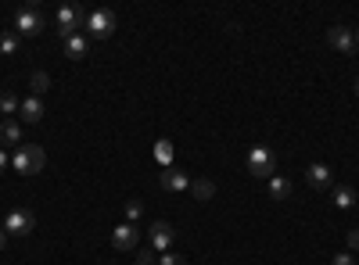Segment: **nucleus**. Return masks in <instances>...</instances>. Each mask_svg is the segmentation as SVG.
<instances>
[{
	"instance_id": "a878e982",
	"label": "nucleus",
	"mask_w": 359,
	"mask_h": 265,
	"mask_svg": "<svg viewBox=\"0 0 359 265\" xmlns=\"http://www.w3.org/2000/svg\"><path fill=\"white\" fill-rule=\"evenodd\" d=\"M349 251H359V229H349Z\"/></svg>"
},
{
	"instance_id": "b1692460",
	"label": "nucleus",
	"mask_w": 359,
	"mask_h": 265,
	"mask_svg": "<svg viewBox=\"0 0 359 265\" xmlns=\"http://www.w3.org/2000/svg\"><path fill=\"white\" fill-rule=\"evenodd\" d=\"M331 265H356V258H352L349 251H341V255H334V258H331Z\"/></svg>"
},
{
	"instance_id": "39448f33",
	"label": "nucleus",
	"mask_w": 359,
	"mask_h": 265,
	"mask_svg": "<svg viewBox=\"0 0 359 265\" xmlns=\"http://www.w3.org/2000/svg\"><path fill=\"white\" fill-rule=\"evenodd\" d=\"M83 22H86V11H83V8H76V4L58 8V33H61V40H65V36H76V33L83 29Z\"/></svg>"
},
{
	"instance_id": "f03ea898",
	"label": "nucleus",
	"mask_w": 359,
	"mask_h": 265,
	"mask_svg": "<svg viewBox=\"0 0 359 265\" xmlns=\"http://www.w3.org/2000/svg\"><path fill=\"white\" fill-rule=\"evenodd\" d=\"M83 29H86V36H93V40H108L119 29V18H115V11H108V8H93L86 14Z\"/></svg>"
},
{
	"instance_id": "9b49d317",
	"label": "nucleus",
	"mask_w": 359,
	"mask_h": 265,
	"mask_svg": "<svg viewBox=\"0 0 359 265\" xmlns=\"http://www.w3.org/2000/svg\"><path fill=\"white\" fill-rule=\"evenodd\" d=\"M305 183L313 186V190H327V186L334 183V173H331L323 162H313V165L305 168Z\"/></svg>"
},
{
	"instance_id": "7ed1b4c3",
	"label": "nucleus",
	"mask_w": 359,
	"mask_h": 265,
	"mask_svg": "<svg viewBox=\"0 0 359 265\" xmlns=\"http://www.w3.org/2000/svg\"><path fill=\"white\" fill-rule=\"evenodd\" d=\"M248 173L255 179H273L277 176V154L270 147H252V154H248Z\"/></svg>"
},
{
	"instance_id": "bb28decb",
	"label": "nucleus",
	"mask_w": 359,
	"mask_h": 265,
	"mask_svg": "<svg viewBox=\"0 0 359 265\" xmlns=\"http://www.w3.org/2000/svg\"><path fill=\"white\" fill-rule=\"evenodd\" d=\"M8 173V151H0V176Z\"/></svg>"
},
{
	"instance_id": "f8f14e48",
	"label": "nucleus",
	"mask_w": 359,
	"mask_h": 265,
	"mask_svg": "<svg viewBox=\"0 0 359 265\" xmlns=\"http://www.w3.org/2000/svg\"><path fill=\"white\" fill-rule=\"evenodd\" d=\"M61 47H65V58L83 61V58H86V51H90V40H86L83 33H76V36H65V40H61Z\"/></svg>"
},
{
	"instance_id": "423d86ee",
	"label": "nucleus",
	"mask_w": 359,
	"mask_h": 265,
	"mask_svg": "<svg viewBox=\"0 0 359 265\" xmlns=\"http://www.w3.org/2000/svg\"><path fill=\"white\" fill-rule=\"evenodd\" d=\"M14 33L19 36H40L43 33V14L33 11V8H22L14 14Z\"/></svg>"
},
{
	"instance_id": "412c9836",
	"label": "nucleus",
	"mask_w": 359,
	"mask_h": 265,
	"mask_svg": "<svg viewBox=\"0 0 359 265\" xmlns=\"http://www.w3.org/2000/svg\"><path fill=\"white\" fill-rule=\"evenodd\" d=\"M140 215H144V205H140V201H126V219L137 226V219Z\"/></svg>"
},
{
	"instance_id": "1a4fd4ad",
	"label": "nucleus",
	"mask_w": 359,
	"mask_h": 265,
	"mask_svg": "<svg viewBox=\"0 0 359 265\" xmlns=\"http://www.w3.org/2000/svg\"><path fill=\"white\" fill-rule=\"evenodd\" d=\"M137 244H140V229L133 223H122V226L112 229V247L115 251H133Z\"/></svg>"
},
{
	"instance_id": "0eeeda50",
	"label": "nucleus",
	"mask_w": 359,
	"mask_h": 265,
	"mask_svg": "<svg viewBox=\"0 0 359 265\" xmlns=\"http://www.w3.org/2000/svg\"><path fill=\"white\" fill-rule=\"evenodd\" d=\"M173 240H176V229L169 226L165 219H154L151 223V251L154 255H165L169 247H173Z\"/></svg>"
},
{
	"instance_id": "6ab92c4d",
	"label": "nucleus",
	"mask_w": 359,
	"mask_h": 265,
	"mask_svg": "<svg viewBox=\"0 0 359 265\" xmlns=\"http://www.w3.org/2000/svg\"><path fill=\"white\" fill-rule=\"evenodd\" d=\"M19 97H14V93L11 90H0V115H14V112H19Z\"/></svg>"
},
{
	"instance_id": "f257e3e1",
	"label": "nucleus",
	"mask_w": 359,
	"mask_h": 265,
	"mask_svg": "<svg viewBox=\"0 0 359 265\" xmlns=\"http://www.w3.org/2000/svg\"><path fill=\"white\" fill-rule=\"evenodd\" d=\"M43 165H47V151L40 144H22L11 158V168L19 176H36V173H43Z\"/></svg>"
},
{
	"instance_id": "a211bd4d",
	"label": "nucleus",
	"mask_w": 359,
	"mask_h": 265,
	"mask_svg": "<svg viewBox=\"0 0 359 265\" xmlns=\"http://www.w3.org/2000/svg\"><path fill=\"white\" fill-rule=\"evenodd\" d=\"M334 205L338 208H356V190L352 186H334Z\"/></svg>"
},
{
	"instance_id": "dca6fc26",
	"label": "nucleus",
	"mask_w": 359,
	"mask_h": 265,
	"mask_svg": "<svg viewBox=\"0 0 359 265\" xmlns=\"http://www.w3.org/2000/svg\"><path fill=\"white\" fill-rule=\"evenodd\" d=\"M266 186H270V197H273V201H288V197H291V183H288L284 176L266 179Z\"/></svg>"
},
{
	"instance_id": "4be33fe9",
	"label": "nucleus",
	"mask_w": 359,
	"mask_h": 265,
	"mask_svg": "<svg viewBox=\"0 0 359 265\" xmlns=\"http://www.w3.org/2000/svg\"><path fill=\"white\" fill-rule=\"evenodd\" d=\"M159 265H187V258H180V255H173V251H165V255H159Z\"/></svg>"
},
{
	"instance_id": "aec40b11",
	"label": "nucleus",
	"mask_w": 359,
	"mask_h": 265,
	"mask_svg": "<svg viewBox=\"0 0 359 265\" xmlns=\"http://www.w3.org/2000/svg\"><path fill=\"white\" fill-rule=\"evenodd\" d=\"M29 83H33V97H40V93H47V90H51V75H47L43 68H36V72H33V79H29Z\"/></svg>"
},
{
	"instance_id": "5701e85b",
	"label": "nucleus",
	"mask_w": 359,
	"mask_h": 265,
	"mask_svg": "<svg viewBox=\"0 0 359 265\" xmlns=\"http://www.w3.org/2000/svg\"><path fill=\"white\" fill-rule=\"evenodd\" d=\"M137 265H159V258H154V251L148 247V251H140V255H137Z\"/></svg>"
},
{
	"instance_id": "ddd939ff",
	"label": "nucleus",
	"mask_w": 359,
	"mask_h": 265,
	"mask_svg": "<svg viewBox=\"0 0 359 265\" xmlns=\"http://www.w3.org/2000/svg\"><path fill=\"white\" fill-rule=\"evenodd\" d=\"M19 112H22L25 122H40V118H43V101H40V97H25Z\"/></svg>"
},
{
	"instance_id": "20e7f679",
	"label": "nucleus",
	"mask_w": 359,
	"mask_h": 265,
	"mask_svg": "<svg viewBox=\"0 0 359 265\" xmlns=\"http://www.w3.org/2000/svg\"><path fill=\"white\" fill-rule=\"evenodd\" d=\"M33 229H36V215L29 208L8 212V219H4V233H8V237H29Z\"/></svg>"
},
{
	"instance_id": "9d476101",
	"label": "nucleus",
	"mask_w": 359,
	"mask_h": 265,
	"mask_svg": "<svg viewBox=\"0 0 359 265\" xmlns=\"http://www.w3.org/2000/svg\"><path fill=\"white\" fill-rule=\"evenodd\" d=\"M159 183H162V190H169V194L191 190V176H187V173H180V168H162Z\"/></svg>"
},
{
	"instance_id": "4468645a",
	"label": "nucleus",
	"mask_w": 359,
	"mask_h": 265,
	"mask_svg": "<svg viewBox=\"0 0 359 265\" xmlns=\"http://www.w3.org/2000/svg\"><path fill=\"white\" fill-rule=\"evenodd\" d=\"M22 140V126L14 118H4L0 122V144H19Z\"/></svg>"
},
{
	"instance_id": "2eb2a0df",
	"label": "nucleus",
	"mask_w": 359,
	"mask_h": 265,
	"mask_svg": "<svg viewBox=\"0 0 359 265\" xmlns=\"http://www.w3.org/2000/svg\"><path fill=\"white\" fill-rule=\"evenodd\" d=\"M191 194H194V201H212L216 197V183L212 179H191Z\"/></svg>"
},
{
	"instance_id": "cd10ccee",
	"label": "nucleus",
	"mask_w": 359,
	"mask_h": 265,
	"mask_svg": "<svg viewBox=\"0 0 359 265\" xmlns=\"http://www.w3.org/2000/svg\"><path fill=\"white\" fill-rule=\"evenodd\" d=\"M4 244H8V233H4V226H0V251H4Z\"/></svg>"
},
{
	"instance_id": "6e6552de",
	"label": "nucleus",
	"mask_w": 359,
	"mask_h": 265,
	"mask_svg": "<svg viewBox=\"0 0 359 265\" xmlns=\"http://www.w3.org/2000/svg\"><path fill=\"white\" fill-rule=\"evenodd\" d=\"M327 43H331L338 54H356V33L349 25H331L327 29Z\"/></svg>"
},
{
	"instance_id": "c85d7f7f",
	"label": "nucleus",
	"mask_w": 359,
	"mask_h": 265,
	"mask_svg": "<svg viewBox=\"0 0 359 265\" xmlns=\"http://www.w3.org/2000/svg\"><path fill=\"white\" fill-rule=\"evenodd\" d=\"M352 90H356V97H359V79H356V83H352Z\"/></svg>"
},
{
	"instance_id": "f3484780",
	"label": "nucleus",
	"mask_w": 359,
	"mask_h": 265,
	"mask_svg": "<svg viewBox=\"0 0 359 265\" xmlns=\"http://www.w3.org/2000/svg\"><path fill=\"white\" fill-rule=\"evenodd\" d=\"M19 43H22V36L19 33H14V29H8V33H0V54H14V51H19Z\"/></svg>"
},
{
	"instance_id": "393cba45",
	"label": "nucleus",
	"mask_w": 359,
	"mask_h": 265,
	"mask_svg": "<svg viewBox=\"0 0 359 265\" xmlns=\"http://www.w3.org/2000/svg\"><path fill=\"white\" fill-rule=\"evenodd\" d=\"M169 154H173V147H169V140H162L159 144V162H169Z\"/></svg>"
},
{
	"instance_id": "c756f323",
	"label": "nucleus",
	"mask_w": 359,
	"mask_h": 265,
	"mask_svg": "<svg viewBox=\"0 0 359 265\" xmlns=\"http://www.w3.org/2000/svg\"><path fill=\"white\" fill-rule=\"evenodd\" d=\"M356 47H359V29H356Z\"/></svg>"
}]
</instances>
